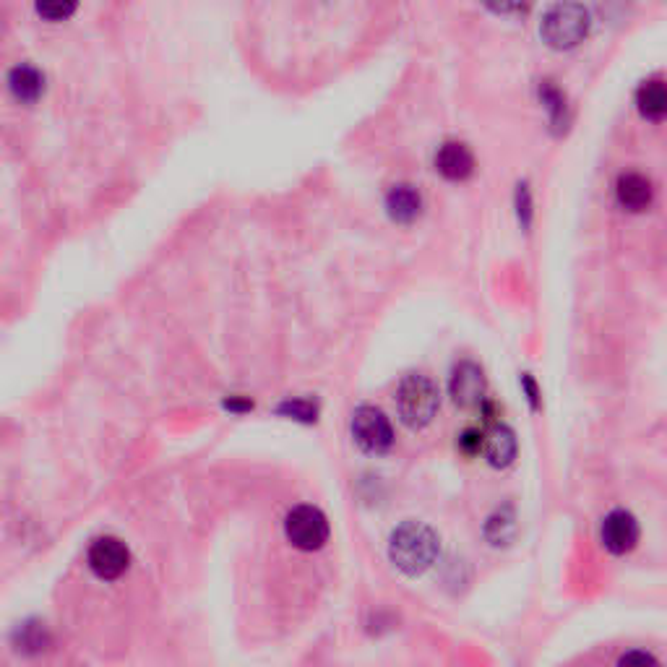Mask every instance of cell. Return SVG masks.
<instances>
[{"mask_svg": "<svg viewBox=\"0 0 667 667\" xmlns=\"http://www.w3.org/2000/svg\"><path fill=\"white\" fill-rule=\"evenodd\" d=\"M522 386H524V391H527V399H529V404H532V410H537V407H540V389H537L535 378L529 376V373H524Z\"/></svg>", "mask_w": 667, "mask_h": 667, "instance_id": "22", "label": "cell"}, {"mask_svg": "<svg viewBox=\"0 0 667 667\" xmlns=\"http://www.w3.org/2000/svg\"><path fill=\"white\" fill-rule=\"evenodd\" d=\"M438 407H441V394L438 386L423 373H410L402 378L397 389V412L399 420L410 430H423L433 423Z\"/></svg>", "mask_w": 667, "mask_h": 667, "instance_id": "2", "label": "cell"}, {"mask_svg": "<svg viewBox=\"0 0 667 667\" xmlns=\"http://www.w3.org/2000/svg\"><path fill=\"white\" fill-rule=\"evenodd\" d=\"M11 89L19 100L34 102L42 94V76L34 68H16L11 76Z\"/></svg>", "mask_w": 667, "mask_h": 667, "instance_id": "16", "label": "cell"}, {"mask_svg": "<svg viewBox=\"0 0 667 667\" xmlns=\"http://www.w3.org/2000/svg\"><path fill=\"white\" fill-rule=\"evenodd\" d=\"M615 196H618V204L628 212H644L654 199L652 180L644 178L641 172H623L615 183Z\"/></svg>", "mask_w": 667, "mask_h": 667, "instance_id": "11", "label": "cell"}, {"mask_svg": "<svg viewBox=\"0 0 667 667\" xmlns=\"http://www.w3.org/2000/svg\"><path fill=\"white\" fill-rule=\"evenodd\" d=\"M11 644H14V652L21 654V657H42L53 647V634H50V628L45 623L24 621L14 628Z\"/></svg>", "mask_w": 667, "mask_h": 667, "instance_id": "13", "label": "cell"}, {"mask_svg": "<svg viewBox=\"0 0 667 667\" xmlns=\"http://www.w3.org/2000/svg\"><path fill=\"white\" fill-rule=\"evenodd\" d=\"M540 34L555 50H571L589 34V11L579 3H558L542 16Z\"/></svg>", "mask_w": 667, "mask_h": 667, "instance_id": "3", "label": "cell"}, {"mask_svg": "<svg viewBox=\"0 0 667 667\" xmlns=\"http://www.w3.org/2000/svg\"><path fill=\"white\" fill-rule=\"evenodd\" d=\"M516 535V514L511 506H503V509H496L493 514L488 516V522H485V537H488L490 545H509Z\"/></svg>", "mask_w": 667, "mask_h": 667, "instance_id": "15", "label": "cell"}, {"mask_svg": "<svg viewBox=\"0 0 667 667\" xmlns=\"http://www.w3.org/2000/svg\"><path fill=\"white\" fill-rule=\"evenodd\" d=\"M641 527L636 516L626 509H613L600 524V540L613 555H626L639 545Z\"/></svg>", "mask_w": 667, "mask_h": 667, "instance_id": "7", "label": "cell"}, {"mask_svg": "<svg viewBox=\"0 0 667 667\" xmlns=\"http://www.w3.org/2000/svg\"><path fill=\"white\" fill-rule=\"evenodd\" d=\"M540 97H542V102H545V107L550 110V118H553V123H561L563 110H566V100H563V94L558 92L550 81H542Z\"/></svg>", "mask_w": 667, "mask_h": 667, "instance_id": "18", "label": "cell"}, {"mask_svg": "<svg viewBox=\"0 0 667 667\" xmlns=\"http://www.w3.org/2000/svg\"><path fill=\"white\" fill-rule=\"evenodd\" d=\"M438 535L423 522H402L389 537V561L404 576L425 574L438 558Z\"/></svg>", "mask_w": 667, "mask_h": 667, "instance_id": "1", "label": "cell"}, {"mask_svg": "<svg viewBox=\"0 0 667 667\" xmlns=\"http://www.w3.org/2000/svg\"><path fill=\"white\" fill-rule=\"evenodd\" d=\"M436 170L446 180L462 183L475 172V157L469 152V146L462 141H446L436 154Z\"/></svg>", "mask_w": 667, "mask_h": 667, "instance_id": "9", "label": "cell"}, {"mask_svg": "<svg viewBox=\"0 0 667 667\" xmlns=\"http://www.w3.org/2000/svg\"><path fill=\"white\" fill-rule=\"evenodd\" d=\"M284 535H287L292 548L313 553V550H321L329 542V519L321 509H316L311 503H303V506H295L284 519Z\"/></svg>", "mask_w": 667, "mask_h": 667, "instance_id": "5", "label": "cell"}, {"mask_svg": "<svg viewBox=\"0 0 667 667\" xmlns=\"http://www.w3.org/2000/svg\"><path fill=\"white\" fill-rule=\"evenodd\" d=\"M86 563L92 568V574L102 582H115L126 574L131 566V553H128L126 542L118 537H100L89 545Z\"/></svg>", "mask_w": 667, "mask_h": 667, "instance_id": "6", "label": "cell"}, {"mask_svg": "<svg viewBox=\"0 0 667 667\" xmlns=\"http://www.w3.org/2000/svg\"><path fill=\"white\" fill-rule=\"evenodd\" d=\"M485 389L488 384H485V373L480 365L469 363V360L456 365L449 381V394L456 407H464V410L480 407L485 402Z\"/></svg>", "mask_w": 667, "mask_h": 667, "instance_id": "8", "label": "cell"}, {"mask_svg": "<svg viewBox=\"0 0 667 667\" xmlns=\"http://www.w3.org/2000/svg\"><path fill=\"white\" fill-rule=\"evenodd\" d=\"M225 407L230 412H238V415H243V412L253 410V402H251V399H243V397H230L225 402Z\"/></svg>", "mask_w": 667, "mask_h": 667, "instance_id": "23", "label": "cell"}, {"mask_svg": "<svg viewBox=\"0 0 667 667\" xmlns=\"http://www.w3.org/2000/svg\"><path fill=\"white\" fill-rule=\"evenodd\" d=\"M386 212L399 225H410L423 212V196L410 183L391 185L389 193H386Z\"/></svg>", "mask_w": 667, "mask_h": 667, "instance_id": "12", "label": "cell"}, {"mask_svg": "<svg viewBox=\"0 0 667 667\" xmlns=\"http://www.w3.org/2000/svg\"><path fill=\"white\" fill-rule=\"evenodd\" d=\"M516 451H519V443H516V433L509 425L496 423L490 430H485V443H483V454L488 459L490 467L506 469L514 464Z\"/></svg>", "mask_w": 667, "mask_h": 667, "instance_id": "10", "label": "cell"}, {"mask_svg": "<svg viewBox=\"0 0 667 667\" xmlns=\"http://www.w3.org/2000/svg\"><path fill=\"white\" fill-rule=\"evenodd\" d=\"M483 443H485V430L467 428L462 436H459L456 446H459V451H462L464 456H477L483 451Z\"/></svg>", "mask_w": 667, "mask_h": 667, "instance_id": "20", "label": "cell"}, {"mask_svg": "<svg viewBox=\"0 0 667 667\" xmlns=\"http://www.w3.org/2000/svg\"><path fill=\"white\" fill-rule=\"evenodd\" d=\"M352 441L357 443V449L365 451L370 456H381L394 446V428L391 420L384 415V410H378L373 404H363L352 412Z\"/></svg>", "mask_w": 667, "mask_h": 667, "instance_id": "4", "label": "cell"}, {"mask_svg": "<svg viewBox=\"0 0 667 667\" xmlns=\"http://www.w3.org/2000/svg\"><path fill=\"white\" fill-rule=\"evenodd\" d=\"M73 11H76L73 3H66V6H63V3H40V6H37V14L45 16V19H50V21L68 19Z\"/></svg>", "mask_w": 667, "mask_h": 667, "instance_id": "21", "label": "cell"}, {"mask_svg": "<svg viewBox=\"0 0 667 667\" xmlns=\"http://www.w3.org/2000/svg\"><path fill=\"white\" fill-rule=\"evenodd\" d=\"M279 415L290 417V420H300V423H316L318 407L308 399H290V402L279 404Z\"/></svg>", "mask_w": 667, "mask_h": 667, "instance_id": "17", "label": "cell"}, {"mask_svg": "<svg viewBox=\"0 0 667 667\" xmlns=\"http://www.w3.org/2000/svg\"><path fill=\"white\" fill-rule=\"evenodd\" d=\"M636 105L639 113L649 120H662L667 110V92L662 79H649L639 86L636 92Z\"/></svg>", "mask_w": 667, "mask_h": 667, "instance_id": "14", "label": "cell"}, {"mask_svg": "<svg viewBox=\"0 0 667 667\" xmlns=\"http://www.w3.org/2000/svg\"><path fill=\"white\" fill-rule=\"evenodd\" d=\"M615 667H660V660L647 649H628L618 657Z\"/></svg>", "mask_w": 667, "mask_h": 667, "instance_id": "19", "label": "cell"}]
</instances>
